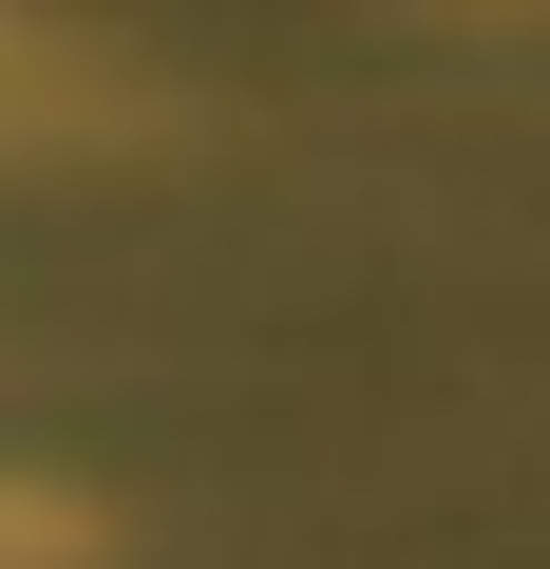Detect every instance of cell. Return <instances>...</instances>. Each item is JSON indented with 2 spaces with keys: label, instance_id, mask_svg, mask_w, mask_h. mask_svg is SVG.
<instances>
[{
  "label": "cell",
  "instance_id": "cell-1",
  "mask_svg": "<svg viewBox=\"0 0 550 569\" xmlns=\"http://www.w3.org/2000/svg\"><path fill=\"white\" fill-rule=\"evenodd\" d=\"M77 550H96V512H77V493L0 475V569H77Z\"/></svg>",
  "mask_w": 550,
  "mask_h": 569
}]
</instances>
